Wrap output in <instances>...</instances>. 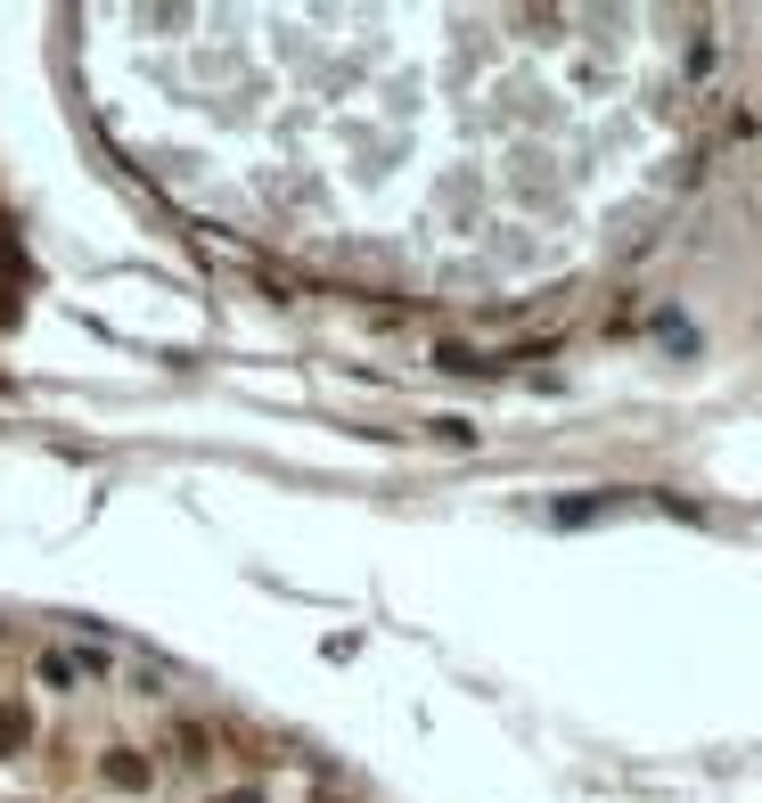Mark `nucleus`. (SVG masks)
<instances>
[{
  "mask_svg": "<svg viewBox=\"0 0 762 803\" xmlns=\"http://www.w3.org/2000/svg\"><path fill=\"white\" fill-rule=\"evenodd\" d=\"M17 738H26V713L9 705V713H0V746H17Z\"/></svg>",
  "mask_w": 762,
  "mask_h": 803,
  "instance_id": "obj_1",
  "label": "nucleus"
}]
</instances>
